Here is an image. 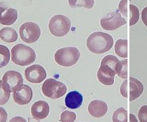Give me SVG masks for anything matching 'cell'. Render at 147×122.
I'll return each instance as SVG.
<instances>
[{
	"label": "cell",
	"instance_id": "1",
	"mask_svg": "<svg viewBox=\"0 0 147 122\" xmlns=\"http://www.w3.org/2000/svg\"><path fill=\"white\" fill-rule=\"evenodd\" d=\"M113 45L112 36L102 32H95L89 36L87 46L89 50L95 54H102L109 51Z\"/></svg>",
	"mask_w": 147,
	"mask_h": 122
},
{
	"label": "cell",
	"instance_id": "2",
	"mask_svg": "<svg viewBox=\"0 0 147 122\" xmlns=\"http://www.w3.org/2000/svg\"><path fill=\"white\" fill-rule=\"evenodd\" d=\"M12 61L20 66L30 65L36 58L35 52L30 47L23 44H18L11 50Z\"/></svg>",
	"mask_w": 147,
	"mask_h": 122
},
{
	"label": "cell",
	"instance_id": "3",
	"mask_svg": "<svg viewBox=\"0 0 147 122\" xmlns=\"http://www.w3.org/2000/svg\"><path fill=\"white\" fill-rule=\"evenodd\" d=\"M80 57V53L74 47H63L56 52L55 61L63 67H70L77 63Z\"/></svg>",
	"mask_w": 147,
	"mask_h": 122
},
{
	"label": "cell",
	"instance_id": "4",
	"mask_svg": "<svg viewBox=\"0 0 147 122\" xmlns=\"http://www.w3.org/2000/svg\"><path fill=\"white\" fill-rule=\"evenodd\" d=\"M121 94L123 97L129 99L130 101L138 99L144 91L142 83L134 77H130L123 82L121 86Z\"/></svg>",
	"mask_w": 147,
	"mask_h": 122
},
{
	"label": "cell",
	"instance_id": "5",
	"mask_svg": "<svg viewBox=\"0 0 147 122\" xmlns=\"http://www.w3.org/2000/svg\"><path fill=\"white\" fill-rule=\"evenodd\" d=\"M70 19L62 15L53 16L49 24V31L56 37H63L66 35L70 30Z\"/></svg>",
	"mask_w": 147,
	"mask_h": 122
},
{
	"label": "cell",
	"instance_id": "6",
	"mask_svg": "<svg viewBox=\"0 0 147 122\" xmlns=\"http://www.w3.org/2000/svg\"><path fill=\"white\" fill-rule=\"evenodd\" d=\"M67 88L63 83L53 78H49L45 81L42 85V92L46 97L51 99H58L64 96Z\"/></svg>",
	"mask_w": 147,
	"mask_h": 122
},
{
	"label": "cell",
	"instance_id": "7",
	"mask_svg": "<svg viewBox=\"0 0 147 122\" xmlns=\"http://www.w3.org/2000/svg\"><path fill=\"white\" fill-rule=\"evenodd\" d=\"M20 35L22 41L32 44L40 38V28L34 22H25L20 28Z\"/></svg>",
	"mask_w": 147,
	"mask_h": 122
},
{
	"label": "cell",
	"instance_id": "8",
	"mask_svg": "<svg viewBox=\"0 0 147 122\" xmlns=\"http://www.w3.org/2000/svg\"><path fill=\"white\" fill-rule=\"evenodd\" d=\"M126 22L127 21L125 18L123 17L118 11L110 12L100 19V25L102 27L109 31L118 29L121 26L125 25Z\"/></svg>",
	"mask_w": 147,
	"mask_h": 122
},
{
	"label": "cell",
	"instance_id": "9",
	"mask_svg": "<svg viewBox=\"0 0 147 122\" xmlns=\"http://www.w3.org/2000/svg\"><path fill=\"white\" fill-rule=\"evenodd\" d=\"M118 12L125 17V20L129 21V25L136 24L139 19V10L138 7L132 4H129L128 0H121L118 5Z\"/></svg>",
	"mask_w": 147,
	"mask_h": 122
},
{
	"label": "cell",
	"instance_id": "10",
	"mask_svg": "<svg viewBox=\"0 0 147 122\" xmlns=\"http://www.w3.org/2000/svg\"><path fill=\"white\" fill-rule=\"evenodd\" d=\"M2 82L9 92H14L23 83V78L20 73L15 71H8L2 77Z\"/></svg>",
	"mask_w": 147,
	"mask_h": 122
},
{
	"label": "cell",
	"instance_id": "11",
	"mask_svg": "<svg viewBox=\"0 0 147 122\" xmlns=\"http://www.w3.org/2000/svg\"><path fill=\"white\" fill-rule=\"evenodd\" d=\"M46 71L40 65H32L28 67L25 71V76L27 81L32 83H40L46 78Z\"/></svg>",
	"mask_w": 147,
	"mask_h": 122
},
{
	"label": "cell",
	"instance_id": "12",
	"mask_svg": "<svg viewBox=\"0 0 147 122\" xmlns=\"http://www.w3.org/2000/svg\"><path fill=\"white\" fill-rule=\"evenodd\" d=\"M18 11L12 8L5 2H0V24L3 25H11L18 19Z\"/></svg>",
	"mask_w": 147,
	"mask_h": 122
},
{
	"label": "cell",
	"instance_id": "13",
	"mask_svg": "<svg viewBox=\"0 0 147 122\" xmlns=\"http://www.w3.org/2000/svg\"><path fill=\"white\" fill-rule=\"evenodd\" d=\"M32 98V90L29 85H22L13 92V99L15 103L20 106L26 105L31 101Z\"/></svg>",
	"mask_w": 147,
	"mask_h": 122
},
{
	"label": "cell",
	"instance_id": "14",
	"mask_svg": "<svg viewBox=\"0 0 147 122\" xmlns=\"http://www.w3.org/2000/svg\"><path fill=\"white\" fill-rule=\"evenodd\" d=\"M49 105L44 101H38L31 107V114L36 120L46 119L49 113Z\"/></svg>",
	"mask_w": 147,
	"mask_h": 122
},
{
	"label": "cell",
	"instance_id": "15",
	"mask_svg": "<svg viewBox=\"0 0 147 122\" xmlns=\"http://www.w3.org/2000/svg\"><path fill=\"white\" fill-rule=\"evenodd\" d=\"M115 74L116 73L113 69L100 65V68L97 71V78L103 85L110 86L113 85Z\"/></svg>",
	"mask_w": 147,
	"mask_h": 122
},
{
	"label": "cell",
	"instance_id": "16",
	"mask_svg": "<svg viewBox=\"0 0 147 122\" xmlns=\"http://www.w3.org/2000/svg\"><path fill=\"white\" fill-rule=\"evenodd\" d=\"M107 103L100 100H94L88 106V111L92 116L94 118H101L107 112Z\"/></svg>",
	"mask_w": 147,
	"mask_h": 122
},
{
	"label": "cell",
	"instance_id": "17",
	"mask_svg": "<svg viewBox=\"0 0 147 122\" xmlns=\"http://www.w3.org/2000/svg\"><path fill=\"white\" fill-rule=\"evenodd\" d=\"M83 102V96L78 91H71L65 99V104L71 109H77L82 106Z\"/></svg>",
	"mask_w": 147,
	"mask_h": 122
},
{
	"label": "cell",
	"instance_id": "18",
	"mask_svg": "<svg viewBox=\"0 0 147 122\" xmlns=\"http://www.w3.org/2000/svg\"><path fill=\"white\" fill-rule=\"evenodd\" d=\"M18 38V33L13 28L4 27L0 29V39L2 41L11 43L17 41Z\"/></svg>",
	"mask_w": 147,
	"mask_h": 122
},
{
	"label": "cell",
	"instance_id": "19",
	"mask_svg": "<svg viewBox=\"0 0 147 122\" xmlns=\"http://www.w3.org/2000/svg\"><path fill=\"white\" fill-rule=\"evenodd\" d=\"M115 51L118 56L123 58L128 57V40H117L115 45Z\"/></svg>",
	"mask_w": 147,
	"mask_h": 122
},
{
	"label": "cell",
	"instance_id": "20",
	"mask_svg": "<svg viewBox=\"0 0 147 122\" xmlns=\"http://www.w3.org/2000/svg\"><path fill=\"white\" fill-rule=\"evenodd\" d=\"M69 6L71 8L84 7L91 9L94 6V0H69Z\"/></svg>",
	"mask_w": 147,
	"mask_h": 122
},
{
	"label": "cell",
	"instance_id": "21",
	"mask_svg": "<svg viewBox=\"0 0 147 122\" xmlns=\"http://www.w3.org/2000/svg\"><path fill=\"white\" fill-rule=\"evenodd\" d=\"M10 60V52L7 47L0 45V68L6 66Z\"/></svg>",
	"mask_w": 147,
	"mask_h": 122
},
{
	"label": "cell",
	"instance_id": "22",
	"mask_svg": "<svg viewBox=\"0 0 147 122\" xmlns=\"http://www.w3.org/2000/svg\"><path fill=\"white\" fill-rule=\"evenodd\" d=\"M113 122H128V111L124 108H119L113 114Z\"/></svg>",
	"mask_w": 147,
	"mask_h": 122
},
{
	"label": "cell",
	"instance_id": "23",
	"mask_svg": "<svg viewBox=\"0 0 147 122\" xmlns=\"http://www.w3.org/2000/svg\"><path fill=\"white\" fill-rule=\"evenodd\" d=\"M128 61L127 59L121 60L116 70V74L123 79L128 78Z\"/></svg>",
	"mask_w": 147,
	"mask_h": 122
},
{
	"label": "cell",
	"instance_id": "24",
	"mask_svg": "<svg viewBox=\"0 0 147 122\" xmlns=\"http://www.w3.org/2000/svg\"><path fill=\"white\" fill-rule=\"evenodd\" d=\"M10 98V92L4 85L2 81H0V106L6 104Z\"/></svg>",
	"mask_w": 147,
	"mask_h": 122
},
{
	"label": "cell",
	"instance_id": "25",
	"mask_svg": "<svg viewBox=\"0 0 147 122\" xmlns=\"http://www.w3.org/2000/svg\"><path fill=\"white\" fill-rule=\"evenodd\" d=\"M77 119V115L74 112L64 111L61 114V122H74Z\"/></svg>",
	"mask_w": 147,
	"mask_h": 122
},
{
	"label": "cell",
	"instance_id": "26",
	"mask_svg": "<svg viewBox=\"0 0 147 122\" xmlns=\"http://www.w3.org/2000/svg\"><path fill=\"white\" fill-rule=\"evenodd\" d=\"M138 119L140 122H147V106H142L138 111Z\"/></svg>",
	"mask_w": 147,
	"mask_h": 122
},
{
	"label": "cell",
	"instance_id": "27",
	"mask_svg": "<svg viewBox=\"0 0 147 122\" xmlns=\"http://www.w3.org/2000/svg\"><path fill=\"white\" fill-rule=\"evenodd\" d=\"M7 120V113L5 109L0 107V122H6Z\"/></svg>",
	"mask_w": 147,
	"mask_h": 122
},
{
	"label": "cell",
	"instance_id": "28",
	"mask_svg": "<svg viewBox=\"0 0 147 122\" xmlns=\"http://www.w3.org/2000/svg\"><path fill=\"white\" fill-rule=\"evenodd\" d=\"M141 19H142L144 25L147 27V7H146L142 10L141 13Z\"/></svg>",
	"mask_w": 147,
	"mask_h": 122
},
{
	"label": "cell",
	"instance_id": "29",
	"mask_svg": "<svg viewBox=\"0 0 147 122\" xmlns=\"http://www.w3.org/2000/svg\"><path fill=\"white\" fill-rule=\"evenodd\" d=\"M9 122H27V121L24 119L23 117H21V116H15L13 117Z\"/></svg>",
	"mask_w": 147,
	"mask_h": 122
},
{
	"label": "cell",
	"instance_id": "30",
	"mask_svg": "<svg viewBox=\"0 0 147 122\" xmlns=\"http://www.w3.org/2000/svg\"><path fill=\"white\" fill-rule=\"evenodd\" d=\"M130 122H138V120H137L135 115L132 114V113L130 114Z\"/></svg>",
	"mask_w": 147,
	"mask_h": 122
}]
</instances>
